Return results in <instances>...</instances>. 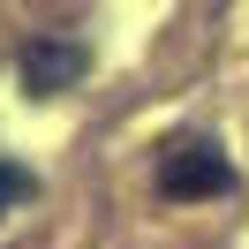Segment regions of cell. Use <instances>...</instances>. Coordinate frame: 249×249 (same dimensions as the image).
<instances>
[{
  "mask_svg": "<svg viewBox=\"0 0 249 249\" xmlns=\"http://www.w3.org/2000/svg\"><path fill=\"white\" fill-rule=\"evenodd\" d=\"M227 189H234V166L212 136H174L159 151V196L196 204V196H227Z\"/></svg>",
  "mask_w": 249,
  "mask_h": 249,
  "instance_id": "6da1fadb",
  "label": "cell"
},
{
  "mask_svg": "<svg viewBox=\"0 0 249 249\" xmlns=\"http://www.w3.org/2000/svg\"><path fill=\"white\" fill-rule=\"evenodd\" d=\"M83 68H91V53H83L76 38H31L23 61H16V76H23V91H31V98H61Z\"/></svg>",
  "mask_w": 249,
  "mask_h": 249,
  "instance_id": "7a4b0ae2",
  "label": "cell"
},
{
  "mask_svg": "<svg viewBox=\"0 0 249 249\" xmlns=\"http://www.w3.org/2000/svg\"><path fill=\"white\" fill-rule=\"evenodd\" d=\"M31 196H38V174L16 166V159H0V219L16 212V204H31Z\"/></svg>",
  "mask_w": 249,
  "mask_h": 249,
  "instance_id": "3957f363",
  "label": "cell"
}]
</instances>
